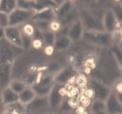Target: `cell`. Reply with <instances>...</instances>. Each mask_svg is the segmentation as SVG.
Wrapping results in <instances>:
<instances>
[{
  "label": "cell",
  "mask_w": 122,
  "mask_h": 114,
  "mask_svg": "<svg viewBox=\"0 0 122 114\" xmlns=\"http://www.w3.org/2000/svg\"><path fill=\"white\" fill-rule=\"evenodd\" d=\"M97 63L91 73V78L96 79L112 88L121 78V67L112 56L109 48H102Z\"/></svg>",
  "instance_id": "obj_1"
},
{
  "label": "cell",
  "mask_w": 122,
  "mask_h": 114,
  "mask_svg": "<svg viewBox=\"0 0 122 114\" xmlns=\"http://www.w3.org/2000/svg\"><path fill=\"white\" fill-rule=\"evenodd\" d=\"M106 8H78V18L86 31H105L102 15Z\"/></svg>",
  "instance_id": "obj_2"
},
{
  "label": "cell",
  "mask_w": 122,
  "mask_h": 114,
  "mask_svg": "<svg viewBox=\"0 0 122 114\" xmlns=\"http://www.w3.org/2000/svg\"><path fill=\"white\" fill-rule=\"evenodd\" d=\"M81 40L97 48H109L114 44L112 33L106 31L84 30Z\"/></svg>",
  "instance_id": "obj_3"
},
{
  "label": "cell",
  "mask_w": 122,
  "mask_h": 114,
  "mask_svg": "<svg viewBox=\"0 0 122 114\" xmlns=\"http://www.w3.org/2000/svg\"><path fill=\"white\" fill-rule=\"evenodd\" d=\"M64 85L65 84L54 83L50 93L48 94V98L51 113H57L59 107L66 95L68 90Z\"/></svg>",
  "instance_id": "obj_4"
},
{
  "label": "cell",
  "mask_w": 122,
  "mask_h": 114,
  "mask_svg": "<svg viewBox=\"0 0 122 114\" xmlns=\"http://www.w3.org/2000/svg\"><path fill=\"white\" fill-rule=\"evenodd\" d=\"M32 9H23L16 8L8 14V26H21L30 22L34 14Z\"/></svg>",
  "instance_id": "obj_5"
},
{
  "label": "cell",
  "mask_w": 122,
  "mask_h": 114,
  "mask_svg": "<svg viewBox=\"0 0 122 114\" xmlns=\"http://www.w3.org/2000/svg\"><path fill=\"white\" fill-rule=\"evenodd\" d=\"M25 113H51L48 96H36L25 105Z\"/></svg>",
  "instance_id": "obj_6"
},
{
  "label": "cell",
  "mask_w": 122,
  "mask_h": 114,
  "mask_svg": "<svg viewBox=\"0 0 122 114\" xmlns=\"http://www.w3.org/2000/svg\"><path fill=\"white\" fill-rule=\"evenodd\" d=\"M77 74L76 67L72 65H66L54 75V81L56 83L66 84L74 80Z\"/></svg>",
  "instance_id": "obj_7"
},
{
  "label": "cell",
  "mask_w": 122,
  "mask_h": 114,
  "mask_svg": "<svg viewBox=\"0 0 122 114\" xmlns=\"http://www.w3.org/2000/svg\"><path fill=\"white\" fill-rule=\"evenodd\" d=\"M87 83L90 85V88L92 89L93 92V97H95V99L106 101V99L112 91L111 87L108 86L106 84L96 79L91 78Z\"/></svg>",
  "instance_id": "obj_8"
},
{
  "label": "cell",
  "mask_w": 122,
  "mask_h": 114,
  "mask_svg": "<svg viewBox=\"0 0 122 114\" xmlns=\"http://www.w3.org/2000/svg\"><path fill=\"white\" fill-rule=\"evenodd\" d=\"M106 113L117 114L122 112V97L118 95L113 91H111L105 101Z\"/></svg>",
  "instance_id": "obj_9"
},
{
  "label": "cell",
  "mask_w": 122,
  "mask_h": 114,
  "mask_svg": "<svg viewBox=\"0 0 122 114\" xmlns=\"http://www.w3.org/2000/svg\"><path fill=\"white\" fill-rule=\"evenodd\" d=\"M102 23L104 26L105 31L112 33L118 29V25H121V23L119 22L115 15L112 9L108 8L105 9L102 15Z\"/></svg>",
  "instance_id": "obj_10"
},
{
  "label": "cell",
  "mask_w": 122,
  "mask_h": 114,
  "mask_svg": "<svg viewBox=\"0 0 122 114\" xmlns=\"http://www.w3.org/2000/svg\"><path fill=\"white\" fill-rule=\"evenodd\" d=\"M21 29L20 26H8L5 28V38L9 43L22 48Z\"/></svg>",
  "instance_id": "obj_11"
},
{
  "label": "cell",
  "mask_w": 122,
  "mask_h": 114,
  "mask_svg": "<svg viewBox=\"0 0 122 114\" xmlns=\"http://www.w3.org/2000/svg\"><path fill=\"white\" fill-rule=\"evenodd\" d=\"M84 27L79 19L69 25L67 35L72 43L78 42L81 40L84 33Z\"/></svg>",
  "instance_id": "obj_12"
},
{
  "label": "cell",
  "mask_w": 122,
  "mask_h": 114,
  "mask_svg": "<svg viewBox=\"0 0 122 114\" xmlns=\"http://www.w3.org/2000/svg\"><path fill=\"white\" fill-rule=\"evenodd\" d=\"M55 8H48L43 9V10H41L39 11L34 12L30 21L31 22H35V21L51 22L54 20H56Z\"/></svg>",
  "instance_id": "obj_13"
},
{
  "label": "cell",
  "mask_w": 122,
  "mask_h": 114,
  "mask_svg": "<svg viewBox=\"0 0 122 114\" xmlns=\"http://www.w3.org/2000/svg\"><path fill=\"white\" fill-rule=\"evenodd\" d=\"M75 6H76L75 2L70 1V0H64L60 5L55 8L56 20L60 21L61 19H63L67 14L71 11Z\"/></svg>",
  "instance_id": "obj_14"
},
{
  "label": "cell",
  "mask_w": 122,
  "mask_h": 114,
  "mask_svg": "<svg viewBox=\"0 0 122 114\" xmlns=\"http://www.w3.org/2000/svg\"><path fill=\"white\" fill-rule=\"evenodd\" d=\"M72 42L68 35H56L54 42V49L57 52H63L69 49Z\"/></svg>",
  "instance_id": "obj_15"
},
{
  "label": "cell",
  "mask_w": 122,
  "mask_h": 114,
  "mask_svg": "<svg viewBox=\"0 0 122 114\" xmlns=\"http://www.w3.org/2000/svg\"><path fill=\"white\" fill-rule=\"evenodd\" d=\"M0 95H1L3 105H6V104L18 101V94L16 93L15 91H13L8 86L3 88L0 91Z\"/></svg>",
  "instance_id": "obj_16"
},
{
  "label": "cell",
  "mask_w": 122,
  "mask_h": 114,
  "mask_svg": "<svg viewBox=\"0 0 122 114\" xmlns=\"http://www.w3.org/2000/svg\"><path fill=\"white\" fill-rule=\"evenodd\" d=\"M58 5L52 0H32L31 9L36 11H39L48 8H57Z\"/></svg>",
  "instance_id": "obj_17"
},
{
  "label": "cell",
  "mask_w": 122,
  "mask_h": 114,
  "mask_svg": "<svg viewBox=\"0 0 122 114\" xmlns=\"http://www.w3.org/2000/svg\"><path fill=\"white\" fill-rule=\"evenodd\" d=\"M36 96L34 90L30 86H26L23 91L18 94V101L23 105L30 103L32 99Z\"/></svg>",
  "instance_id": "obj_18"
},
{
  "label": "cell",
  "mask_w": 122,
  "mask_h": 114,
  "mask_svg": "<svg viewBox=\"0 0 122 114\" xmlns=\"http://www.w3.org/2000/svg\"><path fill=\"white\" fill-rule=\"evenodd\" d=\"M2 112L7 113H25V105H23L19 101H17L6 105H3Z\"/></svg>",
  "instance_id": "obj_19"
},
{
  "label": "cell",
  "mask_w": 122,
  "mask_h": 114,
  "mask_svg": "<svg viewBox=\"0 0 122 114\" xmlns=\"http://www.w3.org/2000/svg\"><path fill=\"white\" fill-rule=\"evenodd\" d=\"M54 83L52 84H41L36 83L30 86L34 90L37 96H48Z\"/></svg>",
  "instance_id": "obj_20"
},
{
  "label": "cell",
  "mask_w": 122,
  "mask_h": 114,
  "mask_svg": "<svg viewBox=\"0 0 122 114\" xmlns=\"http://www.w3.org/2000/svg\"><path fill=\"white\" fill-rule=\"evenodd\" d=\"M78 19H79L78 11V7L76 5L72 9L71 11L69 14H67L63 19H61L59 22L62 26H67V25H70L73 22L77 20Z\"/></svg>",
  "instance_id": "obj_21"
},
{
  "label": "cell",
  "mask_w": 122,
  "mask_h": 114,
  "mask_svg": "<svg viewBox=\"0 0 122 114\" xmlns=\"http://www.w3.org/2000/svg\"><path fill=\"white\" fill-rule=\"evenodd\" d=\"M90 110L92 113L100 114L106 113V103L105 101H102L100 99H94L90 104Z\"/></svg>",
  "instance_id": "obj_22"
},
{
  "label": "cell",
  "mask_w": 122,
  "mask_h": 114,
  "mask_svg": "<svg viewBox=\"0 0 122 114\" xmlns=\"http://www.w3.org/2000/svg\"><path fill=\"white\" fill-rule=\"evenodd\" d=\"M16 8V0H0V11L9 14Z\"/></svg>",
  "instance_id": "obj_23"
},
{
  "label": "cell",
  "mask_w": 122,
  "mask_h": 114,
  "mask_svg": "<svg viewBox=\"0 0 122 114\" xmlns=\"http://www.w3.org/2000/svg\"><path fill=\"white\" fill-rule=\"evenodd\" d=\"M8 86L10 87L13 91H15L16 93H20L23 89H24L28 86L20 80L12 79L11 80L10 83L8 84Z\"/></svg>",
  "instance_id": "obj_24"
},
{
  "label": "cell",
  "mask_w": 122,
  "mask_h": 114,
  "mask_svg": "<svg viewBox=\"0 0 122 114\" xmlns=\"http://www.w3.org/2000/svg\"><path fill=\"white\" fill-rule=\"evenodd\" d=\"M55 37V33L51 29L42 32V40H43L45 46H53Z\"/></svg>",
  "instance_id": "obj_25"
},
{
  "label": "cell",
  "mask_w": 122,
  "mask_h": 114,
  "mask_svg": "<svg viewBox=\"0 0 122 114\" xmlns=\"http://www.w3.org/2000/svg\"><path fill=\"white\" fill-rule=\"evenodd\" d=\"M109 50L111 51L112 56H114V58L117 61V62H118V65L121 67V64H122V55H121V47H119L118 44H112L109 47Z\"/></svg>",
  "instance_id": "obj_26"
},
{
  "label": "cell",
  "mask_w": 122,
  "mask_h": 114,
  "mask_svg": "<svg viewBox=\"0 0 122 114\" xmlns=\"http://www.w3.org/2000/svg\"><path fill=\"white\" fill-rule=\"evenodd\" d=\"M75 4L78 8H93L97 7V0H76Z\"/></svg>",
  "instance_id": "obj_27"
},
{
  "label": "cell",
  "mask_w": 122,
  "mask_h": 114,
  "mask_svg": "<svg viewBox=\"0 0 122 114\" xmlns=\"http://www.w3.org/2000/svg\"><path fill=\"white\" fill-rule=\"evenodd\" d=\"M20 26L21 32L23 34L32 37V35H33L35 32V26L32 24V23L27 22Z\"/></svg>",
  "instance_id": "obj_28"
},
{
  "label": "cell",
  "mask_w": 122,
  "mask_h": 114,
  "mask_svg": "<svg viewBox=\"0 0 122 114\" xmlns=\"http://www.w3.org/2000/svg\"><path fill=\"white\" fill-rule=\"evenodd\" d=\"M21 42H22V49L23 50H28L32 47V37L28 36L22 33L21 35Z\"/></svg>",
  "instance_id": "obj_29"
},
{
  "label": "cell",
  "mask_w": 122,
  "mask_h": 114,
  "mask_svg": "<svg viewBox=\"0 0 122 114\" xmlns=\"http://www.w3.org/2000/svg\"><path fill=\"white\" fill-rule=\"evenodd\" d=\"M74 81H75V83H76V85L78 86L84 87V86H85L87 84L88 80H87V77L84 74H77L76 76Z\"/></svg>",
  "instance_id": "obj_30"
},
{
  "label": "cell",
  "mask_w": 122,
  "mask_h": 114,
  "mask_svg": "<svg viewBox=\"0 0 122 114\" xmlns=\"http://www.w3.org/2000/svg\"><path fill=\"white\" fill-rule=\"evenodd\" d=\"M8 26V14L0 11V26L5 28Z\"/></svg>",
  "instance_id": "obj_31"
},
{
  "label": "cell",
  "mask_w": 122,
  "mask_h": 114,
  "mask_svg": "<svg viewBox=\"0 0 122 114\" xmlns=\"http://www.w3.org/2000/svg\"><path fill=\"white\" fill-rule=\"evenodd\" d=\"M113 11L115 15L119 22L121 23V19H122V14H121V4L116 3V5L114 6V8H111Z\"/></svg>",
  "instance_id": "obj_32"
},
{
  "label": "cell",
  "mask_w": 122,
  "mask_h": 114,
  "mask_svg": "<svg viewBox=\"0 0 122 114\" xmlns=\"http://www.w3.org/2000/svg\"><path fill=\"white\" fill-rule=\"evenodd\" d=\"M17 8L23 9H31V2H28L26 0H16Z\"/></svg>",
  "instance_id": "obj_33"
},
{
  "label": "cell",
  "mask_w": 122,
  "mask_h": 114,
  "mask_svg": "<svg viewBox=\"0 0 122 114\" xmlns=\"http://www.w3.org/2000/svg\"><path fill=\"white\" fill-rule=\"evenodd\" d=\"M61 27H62V25L60 24V23L57 20H54L50 22V29L53 31L54 33L57 32Z\"/></svg>",
  "instance_id": "obj_34"
},
{
  "label": "cell",
  "mask_w": 122,
  "mask_h": 114,
  "mask_svg": "<svg viewBox=\"0 0 122 114\" xmlns=\"http://www.w3.org/2000/svg\"><path fill=\"white\" fill-rule=\"evenodd\" d=\"M110 0H97V7L100 8H106V6L109 3Z\"/></svg>",
  "instance_id": "obj_35"
},
{
  "label": "cell",
  "mask_w": 122,
  "mask_h": 114,
  "mask_svg": "<svg viewBox=\"0 0 122 114\" xmlns=\"http://www.w3.org/2000/svg\"><path fill=\"white\" fill-rule=\"evenodd\" d=\"M5 38V28L0 26V40Z\"/></svg>",
  "instance_id": "obj_36"
},
{
  "label": "cell",
  "mask_w": 122,
  "mask_h": 114,
  "mask_svg": "<svg viewBox=\"0 0 122 114\" xmlns=\"http://www.w3.org/2000/svg\"><path fill=\"white\" fill-rule=\"evenodd\" d=\"M52 1H54L56 4L57 5H60L64 1V0H52Z\"/></svg>",
  "instance_id": "obj_37"
},
{
  "label": "cell",
  "mask_w": 122,
  "mask_h": 114,
  "mask_svg": "<svg viewBox=\"0 0 122 114\" xmlns=\"http://www.w3.org/2000/svg\"><path fill=\"white\" fill-rule=\"evenodd\" d=\"M3 108V104L2 102V99H1V95H0V110H2Z\"/></svg>",
  "instance_id": "obj_38"
},
{
  "label": "cell",
  "mask_w": 122,
  "mask_h": 114,
  "mask_svg": "<svg viewBox=\"0 0 122 114\" xmlns=\"http://www.w3.org/2000/svg\"><path fill=\"white\" fill-rule=\"evenodd\" d=\"M26 1H28V2H31L32 0H26Z\"/></svg>",
  "instance_id": "obj_39"
}]
</instances>
